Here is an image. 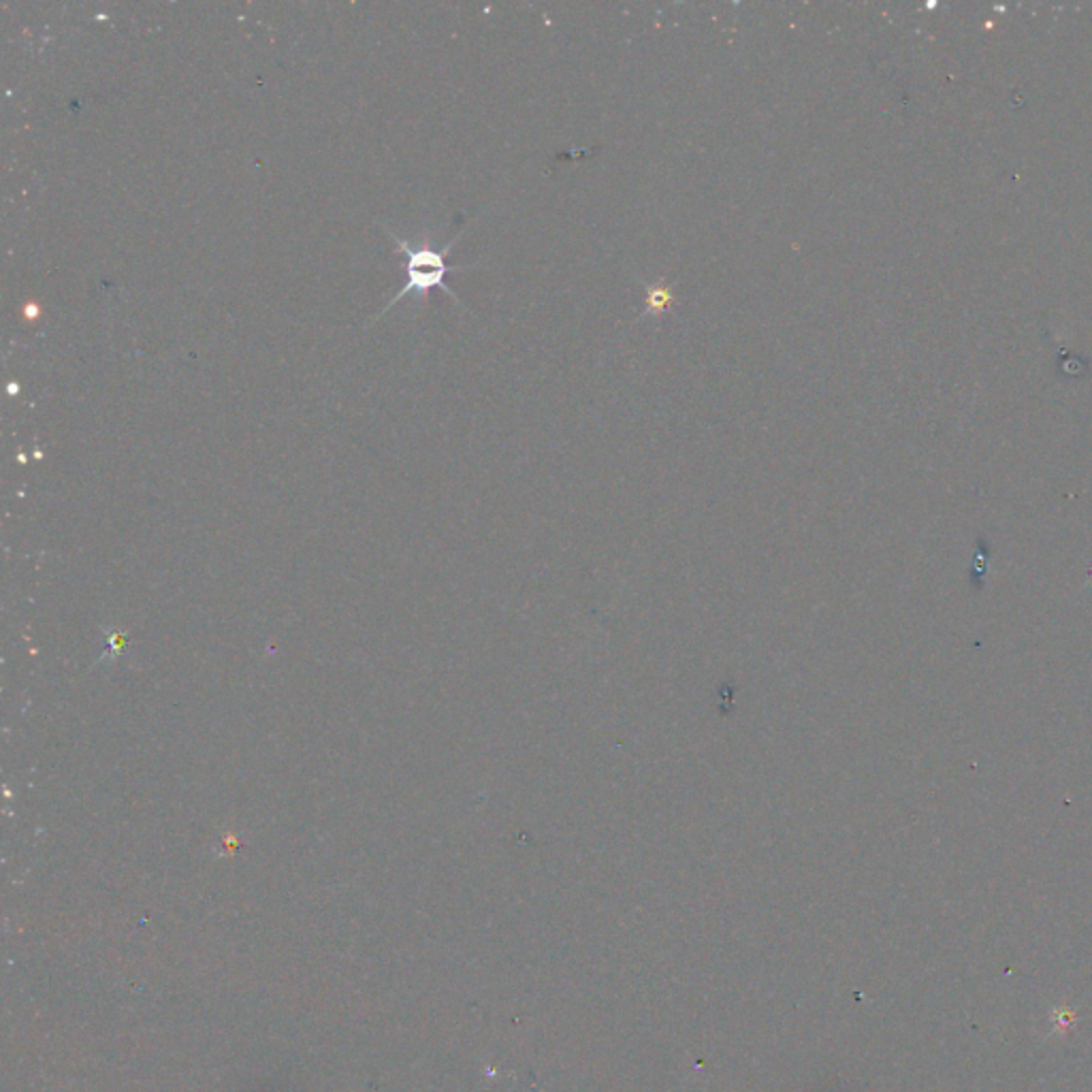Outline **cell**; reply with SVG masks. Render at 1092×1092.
I'll use <instances>...</instances> for the list:
<instances>
[{"instance_id":"1","label":"cell","mask_w":1092,"mask_h":1092,"mask_svg":"<svg viewBox=\"0 0 1092 1092\" xmlns=\"http://www.w3.org/2000/svg\"><path fill=\"white\" fill-rule=\"evenodd\" d=\"M386 233L391 236V240L398 244V248L404 252V271H406V284L402 287V291L398 295H393L391 301L386 304V308H382V312L378 314V318L388 312L398 301H402L404 297L408 295H416V297H427L433 289H439L445 291L447 295H451L457 304H461V299L451 291V287L447 284V275L453 271V269H466L463 265H451L447 261L451 248L457 244V240L449 242L443 250H431L427 246L423 248H412L406 240L398 238L393 233L391 228H386Z\"/></svg>"},{"instance_id":"2","label":"cell","mask_w":1092,"mask_h":1092,"mask_svg":"<svg viewBox=\"0 0 1092 1092\" xmlns=\"http://www.w3.org/2000/svg\"><path fill=\"white\" fill-rule=\"evenodd\" d=\"M672 304H675V293H672L670 287H666L664 282H656V284L646 287L644 314L662 316L664 312H668L672 308Z\"/></svg>"}]
</instances>
